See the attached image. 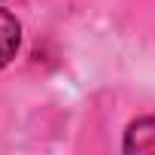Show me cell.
Segmentation results:
<instances>
[{
  "label": "cell",
  "mask_w": 155,
  "mask_h": 155,
  "mask_svg": "<svg viewBox=\"0 0 155 155\" xmlns=\"http://www.w3.org/2000/svg\"><path fill=\"white\" fill-rule=\"evenodd\" d=\"M18 46H21V25L9 9L0 6V67H6L18 55Z\"/></svg>",
  "instance_id": "1"
},
{
  "label": "cell",
  "mask_w": 155,
  "mask_h": 155,
  "mask_svg": "<svg viewBox=\"0 0 155 155\" xmlns=\"http://www.w3.org/2000/svg\"><path fill=\"white\" fill-rule=\"evenodd\" d=\"M125 152H155V116H143L125 131Z\"/></svg>",
  "instance_id": "2"
}]
</instances>
